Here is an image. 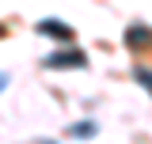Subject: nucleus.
Segmentation results:
<instances>
[{
  "instance_id": "f257e3e1",
  "label": "nucleus",
  "mask_w": 152,
  "mask_h": 144,
  "mask_svg": "<svg viewBox=\"0 0 152 144\" xmlns=\"http://www.w3.org/2000/svg\"><path fill=\"white\" fill-rule=\"evenodd\" d=\"M50 65H84V53H65V57H50Z\"/></svg>"
},
{
  "instance_id": "f03ea898",
  "label": "nucleus",
  "mask_w": 152,
  "mask_h": 144,
  "mask_svg": "<svg viewBox=\"0 0 152 144\" xmlns=\"http://www.w3.org/2000/svg\"><path fill=\"white\" fill-rule=\"evenodd\" d=\"M38 31H42V34L50 31V34H57V38H69V31H65V27H57V23H42Z\"/></svg>"
},
{
  "instance_id": "7ed1b4c3",
  "label": "nucleus",
  "mask_w": 152,
  "mask_h": 144,
  "mask_svg": "<svg viewBox=\"0 0 152 144\" xmlns=\"http://www.w3.org/2000/svg\"><path fill=\"white\" fill-rule=\"evenodd\" d=\"M137 80H141V84H145V87L152 91V72H145V68H141V72H137Z\"/></svg>"
}]
</instances>
